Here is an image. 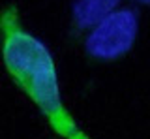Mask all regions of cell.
<instances>
[{"label": "cell", "instance_id": "2", "mask_svg": "<svg viewBox=\"0 0 150 139\" xmlns=\"http://www.w3.org/2000/svg\"><path fill=\"white\" fill-rule=\"evenodd\" d=\"M137 38V17L129 10L111 11L92 26L86 38V55L96 62L124 57Z\"/></svg>", "mask_w": 150, "mask_h": 139}, {"label": "cell", "instance_id": "3", "mask_svg": "<svg viewBox=\"0 0 150 139\" xmlns=\"http://www.w3.org/2000/svg\"><path fill=\"white\" fill-rule=\"evenodd\" d=\"M120 0H79L73 10V32H83L115 11Z\"/></svg>", "mask_w": 150, "mask_h": 139}, {"label": "cell", "instance_id": "1", "mask_svg": "<svg viewBox=\"0 0 150 139\" xmlns=\"http://www.w3.org/2000/svg\"><path fill=\"white\" fill-rule=\"evenodd\" d=\"M0 57L13 85L40 109L58 139H90L62 100L51 51L23 26L13 4L0 10Z\"/></svg>", "mask_w": 150, "mask_h": 139}, {"label": "cell", "instance_id": "4", "mask_svg": "<svg viewBox=\"0 0 150 139\" xmlns=\"http://www.w3.org/2000/svg\"><path fill=\"white\" fill-rule=\"evenodd\" d=\"M139 2H143V4H150V0H139Z\"/></svg>", "mask_w": 150, "mask_h": 139}]
</instances>
